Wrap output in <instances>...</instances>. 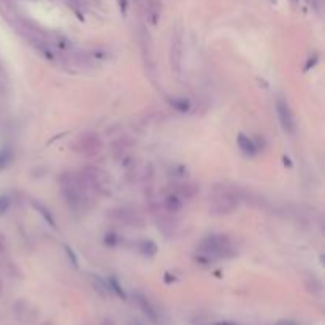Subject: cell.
Segmentation results:
<instances>
[{"mask_svg":"<svg viewBox=\"0 0 325 325\" xmlns=\"http://www.w3.org/2000/svg\"><path fill=\"white\" fill-rule=\"evenodd\" d=\"M278 116H279V121L282 124V127L287 130V132H292V128H294V118H292V113L287 107V103H284L282 100L278 102Z\"/></svg>","mask_w":325,"mask_h":325,"instance_id":"obj_1","label":"cell"},{"mask_svg":"<svg viewBox=\"0 0 325 325\" xmlns=\"http://www.w3.org/2000/svg\"><path fill=\"white\" fill-rule=\"evenodd\" d=\"M233 206H235V200H233L232 197H229L227 193L219 195V197H216L213 200V210L219 214L229 213L230 210H233Z\"/></svg>","mask_w":325,"mask_h":325,"instance_id":"obj_2","label":"cell"},{"mask_svg":"<svg viewBox=\"0 0 325 325\" xmlns=\"http://www.w3.org/2000/svg\"><path fill=\"white\" fill-rule=\"evenodd\" d=\"M238 145H240V148H241L244 152H249V154L255 152V146H254V143H252V141H251L248 137L240 135V137H238Z\"/></svg>","mask_w":325,"mask_h":325,"instance_id":"obj_3","label":"cell"},{"mask_svg":"<svg viewBox=\"0 0 325 325\" xmlns=\"http://www.w3.org/2000/svg\"><path fill=\"white\" fill-rule=\"evenodd\" d=\"M8 205H10V203H8V200H7V199H0V214L7 211Z\"/></svg>","mask_w":325,"mask_h":325,"instance_id":"obj_4","label":"cell"},{"mask_svg":"<svg viewBox=\"0 0 325 325\" xmlns=\"http://www.w3.org/2000/svg\"><path fill=\"white\" fill-rule=\"evenodd\" d=\"M276 325H297V323L294 320H279Z\"/></svg>","mask_w":325,"mask_h":325,"instance_id":"obj_5","label":"cell"},{"mask_svg":"<svg viewBox=\"0 0 325 325\" xmlns=\"http://www.w3.org/2000/svg\"><path fill=\"white\" fill-rule=\"evenodd\" d=\"M219 325H233V323H227V322H225V323H219Z\"/></svg>","mask_w":325,"mask_h":325,"instance_id":"obj_6","label":"cell"}]
</instances>
